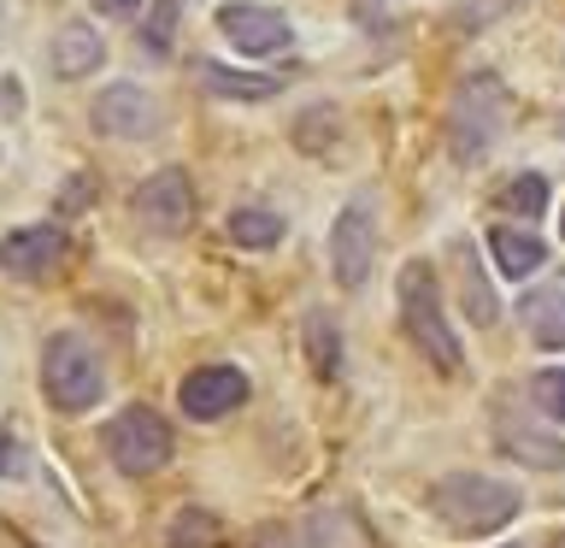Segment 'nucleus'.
<instances>
[{
  "instance_id": "5",
  "label": "nucleus",
  "mask_w": 565,
  "mask_h": 548,
  "mask_svg": "<svg viewBox=\"0 0 565 548\" xmlns=\"http://www.w3.org/2000/svg\"><path fill=\"white\" fill-rule=\"evenodd\" d=\"M106 454H113L118 472L130 477H148L171 460V431L153 407H124V413L106 424Z\"/></svg>"
},
{
  "instance_id": "8",
  "label": "nucleus",
  "mask_w": 565,
  "mask_h": 548,
  "mask_svg": "<svg viewBox=\"0 0 565 548\" xmlns=\"http://www.w3.org/2000/svg\"><path fill=\"white\" fill-rule=\"evenodd\" d=\"M177 401H183V413L189 419H224V413H236V407L247 401V378L236 366H201V371H189L183 383H177Z\"/></svg>"
},
{
  "instance_id": "22",
  "label": "nucleus",
  "mask_w": 565,
  "mask_h": 548,
  "mask_svg": "<svg viewBox=\"0 0 565 548\" xmlns=\"http://www.w3.org/2000/svg\"><path fill=\"white\" fill-rule=\"evenodd\" d=\"M177 7H183V0H159V7L148 12V30H141V42H148L153 53H166V48H171V30H177Z\"/></svg>"
},
{
  "instance_id": "2",
  "label": "nucleus",
  "mask_w": 565,
  "mask_h": 548,
  "mask_svg": "<svg viewBox=\"0 0 565 548\" xmlns=\"http://www.w3.org/2000/svg\"><path fill=\"white\" fill-rule=\"evenodd\" d=\"M401 325L406 336L418 342V354H430L441 371H459V336L441 313V289H436V272L424 260L401 265Z\"/></svg>"
},
{
  "instance_id": "12",
  "label": "nucleus",
  "mask_w": 565,
  "mask_h": 548,
  "mask_svg": "<svg viewBox=\"0 0 565 548\" xmlns=\"http://www.w3.org/2000/svg\"><path fill=\"white\" fill-rule=\"evenodd\" d=\"M218 30L242 53H277V48H289V18L271 12V7H247V0H236V7L218 12Z\"/></svg>"
},
{
  "instance_id": "23",
  "label": "nucleus",
  "mask_w": 565,
  "mask_h": 548,
  "mask_svg": "<svg viewBox=\"0 0 565 548\" xmlns=\"http://www.w3.org/2000/svg\"><path fill=\"white\" fill-rule=\"evenodd\" d=\"M466 301H471V318H477V325H494V313H501V307H494V295H489V283L483 277H466Z\"/></svg>"
},
{
  "instance_id": "1",
  "label": "nucleus",
  "mask_w": 565,
  "mask_h": 548,
  "mask_svg": "<svg viewBox=\"0 0 565 548\" xmlns=\"http://www.w3.org/2000/svg\"><path fill=\"white\" fill-rule=\"evenodd\" d=\"M430 507L459 537H483V530H501L519 513V489L501 484V477H483V472H454L430 489Z\"/></svg>"
},
{
  "instance_id": "18",
  "label": "nucleus",
  "mask_w": 565,
  "mask_h": 548,
  "mask_svg": "<svg viewBox=\"0 0 565 548\" xmlns=\"http://www.w3.org/2000/svg\"><path fill=\"white\" fill-rule=\"evenodd\" d=\"M230 236H236L242 247H271L282 236V219L265 212V207H236L230 212Z\"/></svg>"
},
{
  "instance_id": "14",
  "label": "nucleus",
  "mask_w": 565,
  "mask_h": 548,
  "mask_svg": "<svg viewBox=\"0 0 565 548\" xmlns=\"http://www.w3.org/2000/svg\"><path fill=\"white\" fill-rule=\"evenodd\" d=\"M100 60H106V42H100L95 24H83V18L53 35V71H60V77H88Z\"/></svg>"
},
{
  "instance_id": "19",
  "label": "nucleus",
  "mask_w": 565,
  "mask_h": 548,
  "mask_svg": "<svg viewBox=\"0 0 565 548\" xmlns=\"http://www.w3.org/2000/svg\"><path fill=\"white\" fill-rule=\"evenodd\" d=\"M530 401H536L542 419H559L565 424V366H547L530 378Z\"/></svg>"
},
{
  "instance_id": "21",
  "label": "nucleus",
  "mask_w": 565,
  "mask_h": 548,
  "mask_svg": "<svg viewBox=\"0 0 565 548\" xmlns=\"http://www.w3.org/2000/svg\"><path fill=\"white\" fill-rule=\"evenodd\" d=\"M501 207H507V212H524V219H536V212L547 207V183H542L536 171L512 177V183H507V194H501Z\"/></svg>"
},
{
  "instance_id": "24",
  "label": "nucleus",
  "mask_w": 565,
  "mask_h": 548,
  "mask_svg": "<svg viewBox=\"0 0 565 548\" xmlns=\"http://www.w3.org/2000/svg\"><path fill=\"white\" fill-rule=\"evenodd\" d=\"M512 0H466V7H459V18H466V24H483V18H494V12H507Z\"/></svg>"
},
{
  "instance_id": "3",
  "label": "nucleus",
  "mask_w": 565,
  "mask_h": 548,
  "mask_svg": "<svg viewBox=\"0 0 565 548\" xmlns=\"http://www.w3.org/2000/svg\"><path fill=\"white\" fill-rule=\"evenodd\" d=\"M42 389H47V401L60 407V413H88V407L100 401V389H106L100 354L88 348L77 330L47 336V348H42Z\"/></svg>"
},
{
  "instance_id": "20",
  "label": "nucleus",
  "mask_w": 565,
  "mask_h": 548,
  "mask_svg": "<svg viewBox=\"0 0 565 548\" xmlns=\"http://www.w3.org/2000/svg\"><path fill=\"white\" fill-rule=\"evenodd\" d=\"M218 542V519L212 513H177V525H171V548H212Z\"/></svg>"
},
{
  "instance_id": "27",
  "label": "nucleus",
  "mask_w": 565,
  "mask_h": 548,
  "mask_svg": "<svg viewBox=\"0 0 565 548\" xmlns=\"http://www.w3.org/2000/svg\"><path fill=\"white\" fill-rule=\"evenodd\" d=\"M559 130H565V118H559Z\"/></svg>"
},
{
  "instance_id": "13",
  "label": "nucleus",
  "mask_w": 565,
  "mask_h": 548,
  "mask_svg": "<svg viewBox=\"0 0 565 548\" xmlns=\"http://www.w3.org/2000/svg\"><path fill=\"white\" fill-rule=\"evenodd\" d=\"M489 254H494V265H501L507 277H536L542 265H547V247H542V236L536 230H512V224H501V230H489Z\"/></svg>"
},
{
  "instance_id": "26",
  "label": "nucleus",
  "mask_w": 565,
  "mask_h": 548,
  "mask_svg": "<svg viewBox=\"0 0 565 548\" xmlns=\"http://www.w3.org/2000/svg\"><path fill=\"white\" fill-rule=\"evenodd\" d=\"M141 7V0H95V12H106V18H130Z\"/></svg>"
},
{
  "instance_id": "16",
  "label": "nucleus",
  "mask_w": 565,
  "mask_h": 548,
  "mask_svg": "<svg viewBox=\"0 0 565 548\" xmlns=\"http://www.w3.org/2000/svg\"><path fill=\"white\" fill-rule=\"evenodd\" d=\"M524 325L542 348H565V289H542L524 301Z\"/></svg>"
},
{
  "instance_id": "9",
  "label": "nucleus",
  "mask_w": 565,
  "mask_h": 548,
  "mask_svg": "<svg viewBox=\"0 0 565 548\" xmlns=\"http://www.w3.org/2000/svg\"><path fill=\"white\" fill-rule=\"evenodd\" d=\"M95 130L118 136V141L153 136V130H159V101L148 95V88H136V83L100 88V101H95Z\"/></svg>"
},
{
  "instance_id": "15",
  "label": "nucleus",
  "mask_w": 565,
  "mask_h": 548,
  "mask_svg": "<svg viewBox=\"0 0 565 548\" xmlns=\"http://www.w3.org/2000/svg\"><path fill=\"white\" fill-rule=\"evenodd\" d=\"M206 95H224V101H271L277 95V77H259V71H230L218 60H201L194 65Z\"/></svg>"
},
{
  "instance_id": "25",
  "label": "nucleus",
  "mask_w": 565,
  "mask_h": 548,
  "mask_svg": "<svg viewBox=\"0 0 565 548\" xmlns=\"http://www.w3.org/2000/svg\"><path fill=\"white\" fill-rule=\"evenodd\" d=\"M18 472H24V454H18V442L0 431V477H18Z\"/></svg>"
},
{
  "instance_id": "10",
  "label": "nucleus",
  "mask_w": 565,
  "mask_h": 548,
  "mask_svg": "<svg viewBox=\"0 0 565 548\" xmlns=\"http://www.w3.org/2000/svg\"><path fill=\"white\" fill-rule=\"evenodd\" d=\"M494 442L512 454V460H524V466H536V472H559L565 466V442L554 431H542L536 419H524L519 407H494Z\"/></svg>"
},
{
  "instance_id": "11",
  "label": "nucleus",
  "mask_w": 565,
  "mask_h": 548,
  "mask_svg": "<svg viewBox=\"0 0 565 548\" xmlns=\"http://www.w3.org/2000/svg\"><path fill=\"white\" fill-rule=\"evenodd\" d=\"M65 260V230L60 224H24L0 236V272L7 277H47Z\"/></svg>"
},
{
  "instance_id": "17",
  "label": "nucleus",
  "mask_w": 565,
  "mask_h": 548,
  "mask_svg": "<svg viewBox=\"0 0 565 548\" xmlns=\"http://www.w3.org/2000/svg\"><path fill=\"white\" fill-rule=\"evenodd\" d=\"M307 360L318 378H335L342 371V330H335L330 313H307Z\"/></svg>"
},
{
  "instance_id": "6",
  "label": "nucleus",
  "mask_w": 565,
  "mask_h": 548,
  "mask_svg": "<svg viewBox=\"0 0 565 548\" xmlns=\"http://www.w3.org/2000/svg\"><path fill=\"white\" fill-rule=\"evenodd\" d=\"M371 260H377V219H371V194L348 201L335 212V230H330V272L342 289H360L371 277Z\"/></svg>"
},
{
  "instance_id": "4",
  "label": "nucleus",
  "mask_w": 565,
  "mask_h": 548,
  "mask_svg": "<svg viewBox=\"0 0 565 548\" xmlns=\"http://www.w3.org/2000/svg\"><path fill=\"white\" fill-rule=\"evenodd\" d=\"M507 124V88L501 77H489V71H477V77L459 83V95L448 106V141H454V159H483L494 148V136H501Z\"/></svg>"
},
{
  "instance_id": "28",
  "label": "nucleus",
  "mask_w": 565,
  "mask_h": 548,
  "mask_svg": "<svg viewBox=\"0 0 565 548\" xmlns=\"http://www.w3.org/2000/svg\"><path fill=\"white\" fill-rule=\"evenodd\" d=\"M559 230H565V219H559Z\"/></svg>"
},
{
  "instance_id": "7",
  "label": "nucleus",
  "mask_w": 565,
  "mask_h": 548,
  "mask_svg": "<svg viewBox=\"0 0 565 548\" xmlns=\"http://www.w3.org/2000/svg\"><path fill=\"white\" fill-rule=\"evenodd\" d=\"M136 219L141 230H153V236H183L189 219H194V189H189V177L166 166V171H153L148 183L136 189Z\"/></svg>"
}]
</instances>
